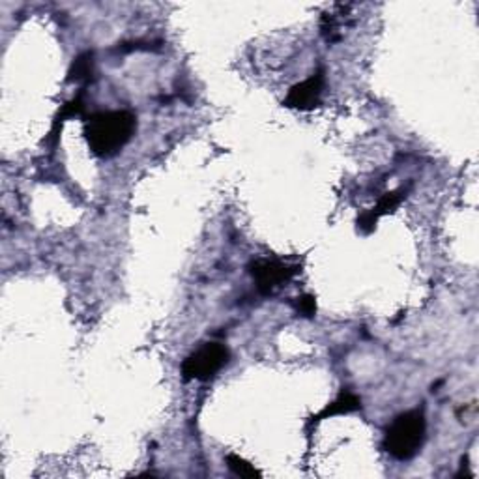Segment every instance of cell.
<instances>
[{
  "label": "cell",
  "mask_w": 479,
  "mask_h": 479,
  "mask_svg": "<svg viewBox=\"0 0 479 479\" xmlns=\"http://www.w3.org/2000/svg\"><path fill=\"white\" fill-rule=\"evenodd\" d=\"M249 274L255 279V285L262 296H274L298 274V266L262 259L252 262V266H249Z\"/></svg>",
  "instance_id": "277c9868"
},
{
  "label": "cell",
  "mask_w": 479,
  "mask_h": 479,
  "mask_svg": "<svg viewBox=\"0 0 479 479\" xmlns=\"http://www.w3.org/2000/svg\"><path fill=\"white\" fill-rule=\"evenodd\" d=\"M92 73H94V56L92 53H82L73 60V64L70 68V81L75 82L89 81Z\"/></svg>",
  "instance_id": "ba28073f"
},
{
  "label": "cell",
  "mask_w": 479,
  "mask_h": 479,
  "mask_svg": "<svg viewBox=\"0 0 479 479\" xmlns=\"http://www.w3.org/2000/svg\"><path fill=\"white\" fill-rule=\"evenodd\" d=\"M228 360H231V352H228V348L225 345L206 343L184 360L182 379L185 382L210 381L228 364Z\"/></svg>",
  "instance_id": "3957f363"
},
{
  "label": "cell",
  "mask_w": 479,
  "mask_h": 479,
  "mask_svg": "<svg viewBox=\"0 0 479 479\" xmlns=\"http://www.w3.org/2000/svg\"><path fill=\"white\" fill-rule=\"evenodd\" d=\"M227 465L240 477L252 479V477H259L261 475V472L252 463H247L245 459H242V457H238V455H227Z\"/></svg>",
  "instance_id": "9c48e42d"
},
{
  "label": "cell",
  "mask_w": 479,
  "mask_h": 479,
  "mask_svg": "<svg viewBox=\"0 0 479 479\" xmlns=\"http://www.w3.org/2000/svg\"><path fill=\"white\" fill-rule=\"evenodd\" d=\"M324 87H326V77L322 72H317L290 89L283 106L298 111H313L315 107L321 106Z\"/></svg>",
  "instance_id": "5b68a950"
},
{
  "label": "cell",
  "mask_w": 479,
  "mask_h": 479,
  "mask_svg": "<svg viewBox=\"0 0 479 479\" xmlns=\"http://www.w3.org/2000/svg\"><path fill=\"white\" fill-rule=\"evenodd\" d=\"M296 309L298 313H302L304 317H313L317 313V300L315 296L311 295H304L296 300Z\"/></svg>",
  "instance_id": "30bf717a"
},
{
  "label": "cell",
  "mask_w": 479,
  "mask_h": 479,
  "mask_svg": "<svg viewBox=\"0 0 479 479\" xmlns=\"http://www.w3.org/2000/svg\"><path fill=\"white\" fill-rule=\"evenodd\" d=\"M358 410H362V399L358 398V395L352 393V391H343L336 401L329 403L317 415H313V420H311V423H317V422H322V420H329V418H333V415L352 414V412H358Z\"/></svg>",
  "instance_id": "52a82bcc"
},
{
  "label": "cell",
  "mask_w": 479,
  "mask_h": 479,
  "mask_svg": "<svg viewBox=\"0 0 479 479\" xmlns=\"http://www.w3.org/2000/svg\"><path fill=\"white\" fill-rule=\"evenodd\" d=\"M406 193L408 190L406 187H401V190H395V192H389L386 193L379 204L371 208V210L364 212L360 218H358V227L362 228L364 233H372L374 228H377V223L382 216H388L391 212H395L399 208V204L406 199Z\"/></svg>",
  "instance_id": "8992f818"
},
{
  "label": "cell",
  "mask_w": 479,
  "mask_h": 479,
  "mask_svg": "<svg viewBox=\"0 0 479 479\" xmlns=\"http://www.w3.org/2000/svg\"><path fill=\"white\" fill-rule=\"evenodd\" d=\"M427 436V420L423 410L415 408L399 414L386 429L384 449L398 461H410L420 453Z\"/></svg>",
  "instance_id": "7a4b0ae2"
},
{
  "label": "cell",
  "mask_w": 479,
  "mask_h": 479,
  "mask_svg": "<svg viewBox=\"0 0 479 479\" xmlns=\"http://www.w3.org/2000/svg\"><path fill=\"white\" fill-rule=\"evenodd\" d=\"M137 132V116L130 111H99L85 120V139L98 158L116 156Z\"/></svg>",
  "instance_id": "6da1fadb"
}]
</instances>
